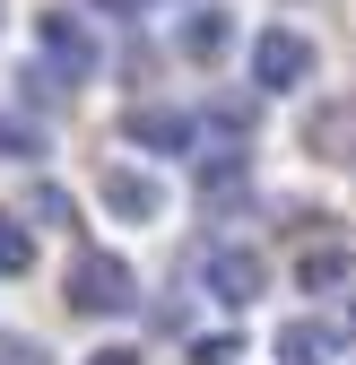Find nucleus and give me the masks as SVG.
I'll list each match as a JSON object with an SVG mask.
<instances>
[{"instance_id":"9","label":"nucleus","mask_w":356,"mask_h":365,"mask_svg":"<svg viewBox=\"0 0 356 365\" xmlns=\"http://www.w3.org/2000/svg\"><path fill=\"white\" fill-rule=\"evenodd\" d=\"M244 192V148H217V157H200V200L209 209H226Z\"/></svg>"},{"instance_id":"8","label":"nucleus","mask_w":356,"mask_h":365,"mask_svg":"<svg viewBox=\"0 0 356 365\" xmlns=\"http://www.w3.org/2000/svg\"><path fill=\"white\" fill-rule=\"evenodd\" d=\"M278 356H287V365H330V356H339V331H330V322H287V331H278Z\"/></svg>"},{"instance_id":"11","label":"nucleus","mask_w":356,"mask_h":365,"mask_svg":"<svg viewBox=\"0 0 356 365\" xmlns=\"http://www.w3.org/2000/svg\"><path fill=\"white\" fill-rule=\"evenodd\" d=\"M226 35H235V26H226V9H192L183 53H192V61H217V53H226Z\"/></svg>"},{"instance_id":"3","label":"nucleus","mask_w":356,"mask_h":365,"mask_svg":"<svg viewBox=\"0 0 356 365\" xmlns=\"http://www.w3.org/2000/svg\"><path fill=\"white\" fill-rule=\"evenodd\" d=\"M122 140H140V148H157V157H192V148H200V122H192L183 105H130V113H122Z\"/></svg>"},{"instance_id":"6","label":"nucleus","mask_w":356,"mask_h":365,"mask_svg":"<svg viewBox=\"0 0 356 365\" xmlns=\"http://www.w3.org/2000/svg\"><path fill=\"white\" fill-rule=\"evenodd\" d=\"M35 43L53 53V70H61V78H87V70H96V43H87V26H78V18H61V9H43V18H35Z\"/></svg>"},{"instance_id":"13","label":"nucleus","mask_w":356,"mask_h":365,"mask_svg":"<svg viewBox=\"0 0 356 365\" xmlns=\"http://www.w3.org/2000/svg\"><path fill=\"white\" fill-rule=\"evenodd\" d=\"M192 365H244V339L217 331V339H192Z\"/></svg>"},{"instance_id":"14","label":"nucleus","mask_w":356,"mask_h":365,"mask_svg":"<svg viewBox=\"0 0 356 365\" xmlns=\"http://www.w3.org/2000/svg\"><path fill=\"white\" fill-rule=\"evenodd\" d=\"M0 157H43V140H35L26 122H9V113H0Z\"/></svg>"},{"instance_id":"5","label":"nucleus","mask_w":356,"mask_h":365,"mask_svg":"<svg viewBox=\"0 0 356 365\" xmlns=\"http://www.w3.org/2000/svg\"><path fill=\"white\" fill-rule=\"evenodd\" d=\"M304 148L330 157V165H356V96H330L304 113Z\"/></svg>"},{"instance_id":"7","label":"nucleus","mask_w":356,"mask_h":365,"mask_svg":"<svg viewBox=\"0 0 356 365\" xmlns=\"http://www.w3.org/2000/svg\"><path fill=\"white\" fill-rule=\"evenodd\" d=\"M105 209H113V217H130V226H148V217L165 209V192H157L148 174H130V165H105Z\"/></svg>"},{"instance_id":"16","label":"nucleus","mask_w":356,"mask_h":365,"mask_svg":"<svg viewBox=\"0 0 356 365\" xmlns=\"http://www.w3.org/2000/svg\"><path fill=\"white\" fill-rule=\"evenodd\" d=\"M87 365H140V356H130V348H96V356H87Z\"/></svg>"},{"instance_id":"10","label":"nucleus","mask_w":356,"mask_h":365,"mask_svg":"<svg viewBox=\"0 0 356 365\" xmlns=\"http://www.w3.org/2000/svg\"><path fill=\"white\" fill-rule=\"evenodd\" d=\"M295 279H304V296H330V287H347V252H339V244L304 252V261H295Z\"/></svg>"},{"instance_id":"4","label":"nucleus","mask_w":356,"mask_h":365,"mask_svg":"<svg viewBox=\"0 0 356 365\" xmlns=\"http://www.w3.org/2000/svg\"><path fill=\"white\" fill-rule=\"evenodd\" d=\"M200 279H209L217 304H235V313H244V304L261 296V279H270V269H261V252H244V244H217V252L200 261Z\"/></svg>"},{"instance_id":"2","label":"nucleus","mask_w":356,"mask_h":365,"mask_svg":"<svg viewBox=\"0 0 356 365\" xmlns=\"http://www.w3.org/2000/svg\"><path fill=\"white\" fill-rule=\"evenodd\" d=\"M313 78V43H304L295 26H261L252 35V87H270V96H287V87Z\"/></svg>"},{"instance_id":"1","label":"nucleus","mask_w":356,"mask_h":365,"mask_svg":"<svg viewBox=\"0 0 356 365\" xmlns=\"http://www.w3.org/2000/svg\"><path fill=\"white\" fill-rule=\"evenodd\" d=\"M70 304H78V313H130V304H140L130 261H122V252H78V261H70Z\"/></svg>"},{"instance_id":"12","label":"nucleus","mask_w":356,"mask_h":365,"mask_svg":"<svg viewBox=\"0 0 356 365\" xmlns=\"http://www.w3.org/2000/svg\"><path fill=\"white\" fill-rule=\"evenodd\" d=\"M0 269H35V235L18 217H0Z\"/></svg>"},{"instance_id":"15","label":"nucleus","mask_w":356,"mask_h":365,"mask_svg":"<svg viewBox=\"0 0 356 365\" xmlns=\"http://www.w3.org/2000/svg\"><path fill=\"white\" fill-rule=\"evenodd\" d=\"M0 365H53V356H43L35 339H0Z\"/></svg>"}]
</instances>
